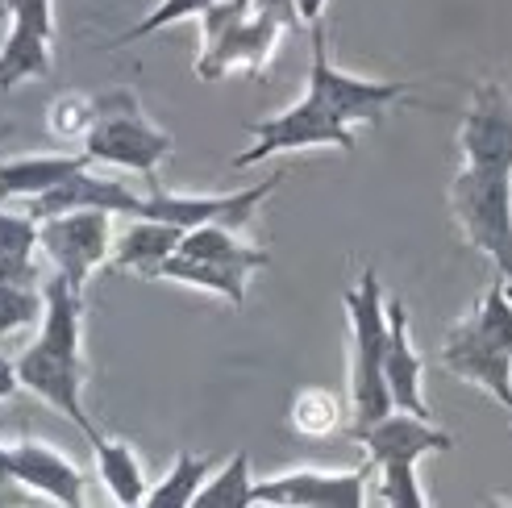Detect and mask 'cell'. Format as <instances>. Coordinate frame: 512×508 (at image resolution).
I'll use <instances>...</instances> for the list:
<instances>
[{
  "mask_svg": "<svg viewBox=\"0 0 512 508\" xmlns=\"http://www.w3.org/2000/svg\"><path fill=\"white\" fill-rule=\"evenodd\" d=\"M159 279H175V284L204 288V292L229 300V304H242V300H246V279H250V275L225 271V267H213V263H204V259H192V254H184V250H175L171 259L159 267Z\"/></svg>",
  "mask_w": 512,
  "mask_h": 508,
  "instance_id": "obj_22",
  "label": "cell"
},
{
  "mask_svg": "<svg viewBox=\"0 0 512 508\" xmlns=\"http://www.w3.org/2000/svg\"><path fill=\"white\" fill-rule=\"evenodd\" d=\"M92 450H96V467H100V484L109 488V496L125 508H134L146 500V475H142V463L130 442H117V438H92Z\"/></svg>",
  "mask_w": 512,
  "mask_h": 508,
  "instance_id": "obj_21",
  "label": "cell"
},
{
  "mask_svg": "<svg viewBox=\"0 0 512 508\" xmlns=\"http://www.w3.org/2000/svg\"><path fill=\"white\" fill-rule=\"evenodd\" d=\"M92 167V159L84 155H25V159H5L0 163V205L9 200H34L46 188H55L59 180H67L71 171Z\"/></svg>",
  "mask_w": 512,
  "mask_h": 508,
  "instance_id": "obj_19",
  "label": "cell"
},
{
  "mask_svg": "<svg viewBox=\"0 0 512 508\" xmlns=\"http://www.w3.org/2000/svg\"><path fill=\"white\" fill-rule=\"evenodd\" d=\"M296 13H300L304 25H313V21H321V13H325V0H296Z\"/></svg>",
  "mask_w": 512,
  "mask_h": 508,
  "instance_id": "obj_35",
  "label": "cell"
},
{
  "mask_svg": "<svg viewBox=\"0 0 512 508\" xmlns=\"http://www.w3.org/2000/svg\"><path fill=\"white\" fill-rule=\"evenodd\" d=\"M421 375H425V359L421 350L408 338V309L404 300H388V346H383V379H388L392 404L404 413L417 417H433L429 400L421 392Z\"/></svg>",
  "mask_w": 512,
  "mask_h": 508,
  "instance_id": "obj_17",
  "label": "cell"
},
{
  "mask_svg": "<svg viewBox=\"0 0 512 508\" xmlns=\"http://www.w3.org/2000/svg\"><path fill=\"white\" fill-rule=\"evenodd\" d=\"M17 388H21V384H17V367L5 359V354H0V400H9Z\"/></svg>",
  "mask_w": 512,
  "mask_h": 508,
  "instance_id": "obj_34",
  "label": "cell"
},
{
  "mask_svg": "<svg viewBox=\"0 0 512 508\" xmlns=\"http://www.w3.org/2000/svg\"><path fill=\"white\" fill-rule=\"evenodd\" d=\"M171 134L150 125L134 92H105L96 96V121L84 134V155L92 163H109L121 171H138L142 180H155L163 159H171Z\"/></svg>",
  "mask_w": 512,
  "mask_h": 508,
  "instance_id": "obj_5",
  "label": "cell"
},
{
  "mask_svg": "<svg viewBox=\"0 0 512 508\" xmlns=\"http://www.w3.org/2000/svg\"><path fill=\"white\" fill-rule=\"evenodd\" d=\"M38 284L34 254H0V284Z\"/></svg>",
  "mask_w": 512,
  "mask_h": 508,
  "instance_id": "obj_32",
  "label": "cell"
},
{
  "mask_svg": "<svg viewBox=\"0 0 512 508\" xmlns=\"http://www.w3.org/2000/svg\"><path fill=\"white\" fill-rule=\"evenodd\" d=\"M254 146L234 155V167H254L263 163L267 155H284V150H309V146H338V150H354V130L334 113V105L309 84L304 100H296L292 109L275 113L267 121H250L246 125Z\"/></svg>",
  "mask_w": 512,
  "mask_h": 508,
  "instance_id": "obj_6",
  "label": "cell"
},
{
  "mask_svg": "<svg viewBox=\"0 0 512 508\" xmlns=\"http://www.w3.org/2000/svg\"><path fill=\"white\" fill-rule=\"evenodd\" d=\"M354 442L367 446V463L379 471V500L392 508H425L429 496L417 484V463L425 454H446L454 450V434L433 425V417H417L392 409L375 425L358 429Z\"/></svg>",
  "mask_w": 512,
  "mask_h": 508,
  "instance_id": "obj_3",
  "label": "cell"
},
{
  "mask_svg": "<svg viewBox=\"0 0 512 508\" xmlns=\"http://www.w3.org/2000/svg\"><path fill=\"white\" fill-rule=\"evenodd\" d=\"M250 9H254V0H213V5L196 17V25H200V46H209V42H217L225 30H234L242 17H250Z\"/></svg>",
  "mask_w": 512,
  "mask_h": 508,
  "instance_id": "obj_30",
  "label": "cell"
},
{
  "mask_svg": "<svg viewBox=\"0 0 512 508\" xmlns=\"http://www.w3.org/2000/svg\"><path fill=\"white\" fill-rule=\"evenodd\" d=\"M179 250L192 254V259H204L213 267H225V271H242V275H254L271 267V254L250 246L238 238V230H225V225H192L179 238Z\"/></svg>",
  "mask_w": 512,
  "mask_h": 508,
  "instance_id": "obj_20",
  "label": "cell"
},
{
  "mask_svg": "<svg viewBox=\"0 0 512 508\" xmlns=\"http://www.w3.org/2000/svg\"><path fill=\"white\" fill-rule=\"evenodd\" d=\"M288 175L275 171L271 180H259L242 192L229 196H184V192H163L159 180H146L150 192L142 196V213L138 217H155V221H171L179 230H192V225H225V230H246L259 213L263 200L284 184Z\"/></svg>",
  "mask_w": 512,
  "mask_h": 508,
  "instance_id": "obj_8",
  "label": "cell"
},
{
  "mask_svg": "<svg viewBox=\"0 0 512 508\" xmlns=\"http://www.w3.org/2000/svg\"><path fill=\"white\" fill-rule=\"evenodd\" d=\"M209 479V459L192 450H179L175 454V467L167 479H159L155 488H146V508H192L200 484Z\"/></svg>",
  "mask_w": 512,
  "mask_h": 508,
  "instance_id": "obj_23",
  "label": "cell"
},
{
  "mask_svg": "<svg viewBox=\"0 0 512 508\" xmlns=\"http://www.w3.org/2000/svg\"><path fill=\"white\" fill-rule=\"evenodd\" d=\"M288 25L275 21L271 13H259L250 9V17H242L234 30H225L217 42H209L200 50L196 59V75L200 80H225L234 71H246V75H259L271 55H275V42L284 34Z\"/></svg>",
  "mask_w": 512,
  "mask_h": 508,
  "instance_id": "obj_13",
  "label": "cell"
},
{
  "mask_svg": "<svg viewBox=\"0 0 512 508\" xmlns=\"http://www.w3.org/2000/svg\"><path fill=\"white\" fill-rule=\"evenodd\" d=\"M371 463L350 471L300 467L271 479H254L250 504H288V508H363L367 504Z\"/></svg>",
  "mask_w": 512,
  "mask_h": 508,
  "instance_id": "obj_11",
  "label": "cell"
},
{
  "mask_svg": "<svg viewBox=\"0 0 512 508\" xmlns=\"http://www.w3.org/2000/svg\"><path fill=\"white\" fill-rule=\"evenodd\" d=\"M5 488H17L13 475H9V459H5V442H0V496H5Z\"/></svg>",
  "mask_w": 512,
  "mask_h": 508,
  "instance_id": "obj_36",
  "label": "cell"
},
{
  "mask_svg": "<svg viewBox=\"0 0 512 508\" xmlns=\"http://www.w3.org/2000/svg\"><path fill=\"white\" fill-rule=\"evenodd\" d=\"M288 421H292L296 434H304V438H325V434H334V429H342L346 409H342V400H338L334 392H325V388H304V392L292 396Z\"/></svg>",
  "mask_w": 512,
  "mask_h": 508,
  "instance_id": "obj_24",
  "label": "cell"
},
{
  "mask_svg": "<svg viewBox=\"0 0 512 508\" xmlns=\"http://www.w3.org/2000/svg\"><path fill=\"white\" fill-rule=\"evenodd\" d=\"M38 246V221L25 213H9L0 205V254H34Z\"/></svg>",
  "mask_w": 512,
  "mask_h": 508,
  "instance_id": "obj_31",
  "label": "cell"
},
{
  "mask_svg": "<svg viewBox=\"0 0 512 508\" xmlns=\"http://www.w3.org/2000/svg\"><path fill=\"white\" fill-rule=\"evenodd\" d=\"M75 209H105V213H142V196L121 184V180H105V175H92L88 167L71 171L67 180H59L55 188H46L42 196L25 200V217L30 221H46V217H59V213H75Z\"/></svg>",
  "mask_w": 512,
  "mask_h": 508,
  "instance_id": "obj_15",
  "label": "cell"
},
{
  "mask_svg": "<svg viewBox=\"0 0 512 508\" xmlns=\"http://www.w3.org/2000/svg\"><path fill=\"white\" fill-rule=\"evenodd\" d=\"M184 230L171 221H155V217H134V225L113 242V267L117 271H134L142 279H159V267L179 250Z\"/></svg>",
  "mask_w": 512,
  "mask_h": 508,
  "instance_id": "obj_18",
  "label": "cell"
},
{
  "mask_svg": "<svg viewBox=\"0 0 512 508\" xmlns=\"http://www.w3.org/2000/svg\"><path fill=\"white\" fill-rule=\"evenodd\" d=\"M350 317V438L358 429L388 417L396 404L383 379V346H388V304H383L379 275L367 267L358 284L342 296Z\"/></svg>",
  "mask_w": 512,
  "mask_h": 508,
  "instance_id": "obj_2",
  "label": "cell"
},
{
  "mask_svg": "<svg viewBox=\"0 0 512 508\" xmlns=\"http://www.w3.org/2000/svg\"><path fill=\"white\" fill-rule=\"evenodd\" d=\"M38 246L50 254L59 275L84 296L88 275L109 259L113 250V213L105 209H75L38 221Z\"/></svg>",
  "mask_w": 512,
  "mask_h": 508,
  "instance_id": "obj_9",
  "label": "cell"
},
{
  "mask_svg": "<svg viewBox=\"0 0 512 508\" xmlns=\"http://www.w3.org/2000/svg\"><path fill=\"white\" fill-rule=\"evenodd\" d=\"M42 321V288L38 284H0V338L30 329Z\"/></svg>",
  "mask_w": 512,
  "mask_h": 508,
  "instance_id": "obj_26",
  "label": "cell"
},
{
  "mask_svg": "<svg viewBox=\"0 0 512 508\" xmlns=\"http://www.w3.org/2000/svg\"><path fill=\"white\" fill-rule=\"evenodd\" d=\"M5 138H13V125H9V121H0V142H5Z\"/></svg>",
  "mask_w": 512,
  "mask_h": 508,
  "instance_id": "obj_37",
  "label": "cell"
},
{
  "mask_svg": "<svg viewBox=\"0 0 512 508\" xmlns=\"http://www.w3.org/2000/svg\"><path fill=\"white\" fill-rule=\"evenodd\" d=\"M46 121H50V134H55L59 142L84 138V134L92 130V121H96V96L67 92V96H59L55 105H50Z\"/></svg>",
  "mask_w": 512,
  "mask_h": 508,
  "instance_id": "obj_27",
  "label": "cell"
},
{
  "mask_svg": "<svg viewBox=\"0 0 512 508\" xmlns=\"http://www.w3.org/2000/svg\"><path fill=\"white\" fill-rule=\"evenodd\" d=\"M13 5H17V0H0V13H9Z\"/></svg>",
  "mask_w": 512,
  "mask_h": 508,
  "instance_id": "obj_38",
  "label": "cell"
},
{
  "mask_svg": "<svg viewBox=\"0 0 512 508\" xmlns=\"http://www.w3.org/2000/svg\"><path fill=\"white\" fill-rule=\"evenodd\" d=\"M5 459H9L13 484L25 488V492H38V496H46V500L71 504V508H80V504L88 500V492H84V471L75 467L71 459H63L55 446L25 438V442L5 446Z\"/></svg>",
  "mask_w": 512,
  "mask_h": 508,
  "instance_id": "obj_16",
  "label": "cell"
},
{
  "mask_svg": "<svg viewBox=\"0 0 512 508\" xmlns=\"http://www.w3.org/2000/svg\"><path fill=\"white\" fill-rule=\"evenodd\" d=\"M442 367L458 379H467V384L483 388L488 396H496L512 413V350L483 325L475 309L463 321L450 325V334L442 342Z\"/></svg>",
  "mask_w": 512,
  "mask_h": 508,
  "instance_id": "obj_10",
  "label": "cell"
},
{
  "mask_svg": "<svg viewBox=\"0 0 512 508\" xmlns=\"http://www.w3.org/2000/svg\"><path fill=\"white\" fill-rule=\"evenodd\" d=\"M13 25L0 46V92L50 75V38H55V0H17Z\"/></svg>",
  "mask_w": 512,
  "mask_h": 508,
  "instance_id": "obj_12",
  "label": "cell"
},
{
  "mask_svg": "<svg viewBox=\"0 0 512 508\" xmlns=\"http://www.w3.org/2000/svg\"><path fill=\"white\" fill-rule=\"evenodd\" d=\"M250 454H234L217 475H209L200 484L192 508H250Z\"/></svg>",
  "mask_w": 512,
  "mask_h": 508,
  "instance_id": "obj_25",
  "label": "cell"
},
{
  "mask_svg": "<svg viewBox=\"0 0 512 508\" xmlns=\"http://www.w3.org/2000/svg\"><path fill=\"white\" fill-rule=\"evenodd\" d=\"M458 150L463 163L512 167V100L500 84H479L471 109L458 125Z\"/></svg>",
  "mask_w": 512,
  "mask_h": 508,
  "instance_id": "obj_14",
  "label": "cell"
},
{
  "mask_svg": "<svg viewBox=\"0 0 512 508\" xmlns=\"http://www.w3.org/2000/svg\"><path fill=\"white\" fill-rule=\"evenodd\" d=\"M475 313L483 317V325L492 329V334L512 350V296H508V279L500 275L496 284L479 296V304H475Z\"/></svg>",
  "mask_w": 512,
  "mask_h": 508,
  "instance_id": "obj_29",
  "label": "cell"
},
{
  "mask_svg": "<svg viewBox=\"0 0 512 508\" xmlns=\"http://www.w3.org/2000/svg\"><path fill=\"white\" fill-rule=\"evenodd\" d=\"M313 67H309V84L334 105V113L350 125H379L383 113H388L396 100L408 96L404 80H363V75L342 71L334 59H329V42H325V25L313 21Z\"/></svg>",
  "mask_w": 512,
  "mask_h": 508,
  "instance_id": "obj_7",
  "label": "cell"
},
{
  "mask_svg": "<svg viewBox=\"0 0 512 508\" xmlns=\"http://www.w3.org/2000/svg\"><path fill=\"white\" fill-rule=\"evenodd\" d=\"M213 0H159L155 9H150L138 25H130L121 38H113V46H130V42H142V38H150V34H159V30H167V25H175V21H188V17H200L204 9H209Z\"/></svg>",
  "mask_w": 512,
  "mask_h": 508,
  "instance_id": "obj_28",
  "label": "cell"
},
{
  "mask_svg": "<svg viewBox=\"0 0 512 508\" xmlns=\"http://www.w3.org/2000/svg\"><path fill=\"white\" fill-rule=\"evenodd\" d=\"M450 209L467 242L512 284V167L463 163L450 180Z\"/></svg>",
  "mask_w": 512,
  "mask_h": 508,
  "instance_id": "obj_4",
  "label": "cell"
},
{
  "mask_svg": "<svg viewBox=\"0 0 512 508\" xmlns=\"http://www.w3.org/2000/svg\"><path fill=\"white\" fill-rule=\"evenodd\" d=\"M84 296L75 292L63 275L42 284V321H38V342L21 350L17 384L25 392L42 396L50 409H59L80 434L92 442L100 438V429L84 413V350H80V329H84Z\"/></svg>",
  "mask_w": 512,
  "mask_h": 508,
  "instance_id": "obj_1",
  "label": "cell"
},
{
  "mask_svg": "<svg viewBox=\"0 0 512 508\" xmlns=\"http://www.w3.org/2000/svg\"><path fill=\"white\" fill-rule=\"evenodd\" d=\"M254 9L259 13H271L275 21H284L288 30H296L300 25V13H296V0H254Z\"/></svg>",
  "mask_w": 512,
  "mask_h": 508,
  "instance_id": "obj_33",
  "label": "cell"
}]
</instances>
